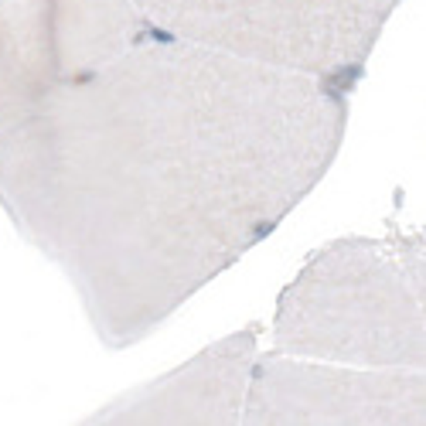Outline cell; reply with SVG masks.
<instances>
[{
	"mask_svg": "<svg viewBox=\"0 0 426 426\" xmlns=\"http://www.w3.org/2000/svg\"><path fill=\"white\" fill-rule=\"evenodd\" d=\"M344 126L331 82L140 31L0 133V209L130 348L314 195Z\"/></svg>",
	"mask_w": 426,
	"mask_h": 426,
	"instance_id": "obj_1",
	"label": "cell"
},
{
	"mask_svg": "<svg viewBox=\"0 0 426 426\" xmlns=\"http://www.w3.org/2000/svg\"><path fill=\"white\" fill-rule=\"evenodd\" d=\"M423 252L420 232L327 242L280 294L270 351L355 368L426 372Z\"/></svg>",
	"mask_w": 426,
	"mask_h": 426,
	"instance_id": "obj_2",
	"label": "cell"
},
{
	"mask_svg": "<svg viewBox=\"0 0 426 426\" xmlns=\"http://www.w3.org/2000/svg\"><path fill=\"white\" fill-rule=\"evenodd\" d=\"M147 31L341 86L386 34L399 0H133Z\"/></svg>",
	"mask_w": 426,
	"mask_h": 426,
	"instance_id": "obj_3",
	"label": "cell"
},
{
	"mask_svg": "<svg viewBox=\"0 0 426 426\" xmlns=\"http://www.w3.org/2000/svg\"><path fill=\"white\" fill-rule=\"evenodd\" d=\"M140 31L133 0H0V133Z\"/></svg>",
	"mask_w": 426,
	"mask_h": 426,
	"instance_id": "obj_4",
	"label": "cell"
},
{
	"mask_svg": "<svg viewBox=\"0 0 426 426\" xmlns=\"http://www.w3.org/2000/svg\"><path fill=\"white\" fill-rule=\"evenodd\" d=\"M242 423L249 426H423L426 372L355 368L280 351L256 355Z\"/></svg>",
	"mask_w": 426,
	"mask_h": 426,
	"instance_id": "obj_5",
	"label": "cell"
},
{
	"mask_svg": "<svg viewBox=\"0 0 426 426\" xmlns=\"http://www.w3.org/2000/svg\"><path fill=\"white\" fill-rule=\"evenodd\" d=\"M256 355V331L218 338L181 368L130 392L126 399H113L89 423H242V403Z\"/></svg>",
	"mask_w": 426,
	"mask_h": 426,
	"instance_id": "obj_6",
	"label": "cell"
}]
</instances>
